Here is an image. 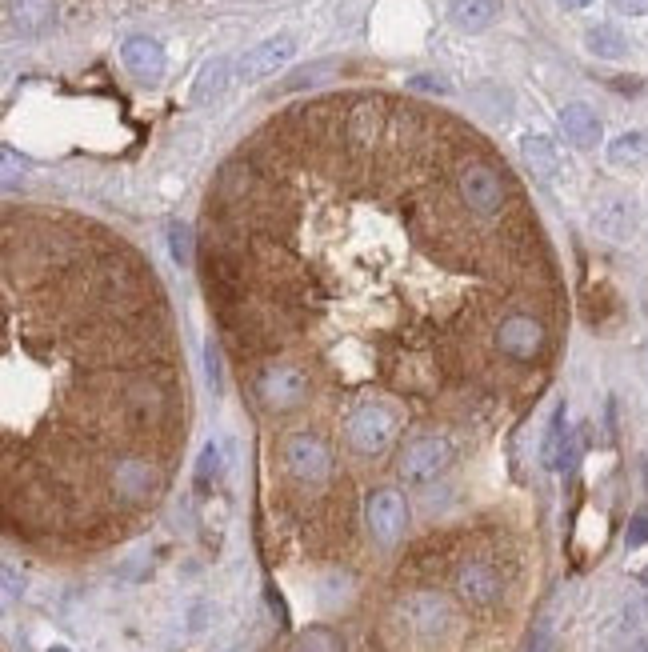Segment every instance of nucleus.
Listing matches in <instances>:
<instances>
[{"mask_svg": "<svg viewBox=\"0 0 648 652\" xmlns=\"http://www.w3.org/2000/svg\"><path fill=\"white\" fill-rule=\"evenodd\" d=\"M452 460V448L444 436H416L400 452V480L404 484H432Z\"/></svg>", "mask_w": 648, "mask_h": 652, "instance_id": "nucleus-5", "label": "nucleus"}, {"mask_svg": "<svg viewBox=\"0 0 648 652\" xmlns=\"http://www.w3.org/2000/svg\"><path fill=\"white\" fill-rule=\"evenodd\" d=\"M364 520H368V532L376 544H396L408 528V504L396 488H376L368 500H364Z\"/></svg>", "mask_w": 648, "mask_h": 652, "instance_id": "nucleus-6", "label": "nucleus"}, {"mask_svg": "<svg viewBox=\"0 0 648 652\" xmlns=\"http://www.w3.org/2000/svg\"><path fill=\"white\" fill-rule=\"evenodd\" d=\"M120 60L140 80H160V72H164V48L152 36H128L120 48Z\"/></svg>", "mask_w": 648, "mask_h": 652, "instance_id": "nucleus-9", "label": "nucleus"}, {"mask_svg": "<svg viewBox=\"0 0 648 652\" xmlns=\"http://www.w3.org/2000/svg\"><path fill=\"white\" fill-rule=\"evenodd\" d=\"M396 432H400V416H396L388 404H380V400H364V404H356V408L344 416V440H348L360 456L384 452V448L396 440Z\"/></svg>", "mask_w": 648, "mask_h": 652, "instance_id": "nucleus-1", "label": "nucleus"}, {"mask_svg": "<svg viewBox=\"0 0 648 652\" xmlns=\"http://www.w3.org/2000/svg\"><path fill=\"white\" fill-rule=\"evenodd\" d=\"M560 444H564V408L552 412V424H548V444H544V464L556 468L560 464Z\"/></svg>", "mask_w": 648, "mask_h": 652, "instance_id": "nucleus-19", "label": "nucleus"}, {"mask_svg": "<svg viewBox=\"0 0 648 652\" xmlns=\"http://www.w3.org/2000/svg\"><path fill=\"white\" fill-rule=\"evenodd\" d=\"M216 476H220V448H216V444H204L200 464H196V492L204 496V492L216 484Z\"/></svg>", "mask_w": 648, "mask_h": 652, "instance_id": "nucleus-17", "label": "nucleus"}, {"mask_svg": "<svg viewBox=\"0 0 648 652\" xmlns=\"http://www.w3.org/2000/svg\"><path fill=\"white\" fill-rule=\"evenodd\" d=\"M304 652H340V640H336L332 632L316 628V632H308V636H304Z\"/></svg>", "mask_w": 648, "mask_h": 652, "instance_id": "nucleus-21", "label": "nucleus"}, {"mask_svg": "<svg viewBox=\"0 0 648 652\" xmlns=\"http://www.w3.org/2000/svg\"><path fill=\"white\" fill-rule=\"evenodd\" d=\"M292 52H296L292 36H268V40H260L256 48H248V52L240 56L236 76H240L244 84H256V80H264V76H276V72L292 60Z\"/></svg>", "mask_w": 648, "mask_h": 652, "instance_id": "nucleus-7", "label": "nucleus"}, {"mask_svg": "<svg viewBox=\"0 0 648 652\" xmlns=\"http://www.w3.org/2000/svg\"><path fill=\"white\" fill-rule=\"evenodd\" d=\"M500 12V0H448V20L460 32H484Z\"/></svg>", "mask_w": 648, "mask_h": 652, "instance_id": "nucleus-12", "label": "nucleus"}, {"mask_svg": "<svg viewBox=\"0 0 648 652\" xmlns=\"http://www.w3.org/2000/svg\"><path fill=\"white\" fill-rule=\"evenodd\" d=\"M644 536H648V520H636V524H632V536H628V540H632V544H640Z\"/></svg>", "mask_w": 648, "mask_h": 652, "instance_id": "nucleus-23", "label": "nucleus"}, {"mask_svg": "<svg viewBox=\"0 0 648 652\" xmlns=\"http://www.w3.org/2000/svg\"><path fill=\"white\" fill-rule=\"evenodd\" d=\"M560 128L576 148H592L600 140V120L588 104H564L560 108Z\"/></svg>", "mask_w": 648, "mask_h": 652, "instance_id": "nucleus-11", "label": "nucleus"}, {"mask_svg": "<svg viewBox=\"0 0 648 652\" xmlns=\"http://www.w3.org/2000/svg\"><path fill=\"white\" fill-rule=\"evenodd\" d=\"M520 148H524V160L532 164L536 176H552V172H556V152H552V140H548V136H532V132H528Z\"/></svg>", "mask_w": 648, "mask_h": 652, "instance_id": "nucleus-14", "label": "nucleus"}, {"mask_svg": "<svg viewBox=\"0 0 648 652\" xmlns=\"http://www.w3.org/2000/svg\"><path fill=\"white\" fill-rule=\"evenodd\" d=\"M168 252H172V260L176 264H192V232H188V224H180V220H172L168 224Z\"/></svg>", "mask_w": 648, "mask_h": 652, "instance_id": "nucleus-18", "label": "nucleus"}, {"mask_svg": "<svg viewBox=\"0 0 648 652\" xmlns=\"http://www.w3.org/2000/svg\"><path fill=\"white\" fill-rule=\"evenodd\" d=\"M204 364H208V384L220 392L224 388V360H220V344L216 340L204 344Z\"/></svg>", "mask_w": 648, "mask_h": 652, "instance_id": "nucleus-20", "label": "nucleus"}, {"mask_svg": "<svg viewBox=\"0 0 648 652\" xmlns=\"http://www.w3.org/2000/svg\"><path fill=\"white\" fill-rule=\"evenodd\" d=\"M308 372L296 368V364H272L264 372H256V396L260 404L276 408V412H288V408H300L308 400Z\"/></svg>", "mask_w": 648, "mask_h": 652, "instance_id": "nucleus-4", "label": "nucleus"}, {"mask_svg": "<svg viewBox=\"0 0 648 652\" xmlns=\"http://www.w3.org/2000/svg\"><path fill=\"white\" fill-rule=\"evenodd\" d=\"M588 48L596 52V56H624V36L616 32V28H608V24H600V28H592L588 32Z\"/></svg>", "mask_w": 648, "mask_h": 652, "instance_id": "nucleus-16", "label": "nucleus"}, {"mask_svg": "<svg viewBox=\"0 0 648 652\" xmlns=\"http://www.w3.org/2000/svg\"><path fill=\"white\" fill-rule=\"evenodd\" d=\"M608 156H612L616 164H636V160L648 156V136H644V132H624V136H616V140L608 144Z\"/></svg>", "mask_w": 648, "mask_h": 652, "instance_id": "nucleus-15", "label": "nucleus"}, {"mask_svg": "<svg viewBox=\"0 0 648 652\" xmlns=\"http://www.w3.org/2000/svg\"><path fill=\"white\" fill-rule=\"evenodd\" d=\"M8 28L20 36H36L56 20V0H8L4 4Z\"/></svg>", "mask_w": 648, "mask_h": 652, "instance_id": "nucleus-10", "label": "nucleus"}, {"mask_svg": "<svg viewBox=\"0 0 648 652\" xmlns=\"http://www.w3.org/2000/svg\"><path fill=\"white\" fill-rule=\"evenodd\" d=\"M612 4H616V12H628V16L648 12V0H612Z\"/></svg>", "mask_w": 648, "mask_h": 652, "instance_id": "nucleus-22", "label": "nucleus"}, {"mask_svg": "<svg viewBox=\"0 0 648 652\" xmlns=\"http://www.w3.org/2000/svg\"><path fill=\"white\" fill-rule=\"evenodd\" d=\"M456 592L472 608H492L500 600V572L488 560H464L456 568Z\"/></svg>", "mask_w": 648, "mask_h": 652, "instance_id": "nucleus-8", "label": "nucleus"}, {"mask_svg": "<svg viewBox=\"0 0 648 652\" xmlns=\"http://www.w3.org/2000/svg\"><path fill=\"white\" fill-rule=\"evenodd\" d=\"M280 460H284V472L296 480V484H324L328 472H332V452L320 436L312 432H292L280 448Z\"/></svg>", "mask_w": 648, "mask_h": 652, "instance_id": "nucleus-3", "label": "nucleus"}, {"mask_svg": "<svg viewBox=\"0 0 648 652\" xmlns=\"http://www.w3.org/2000/svg\"><path fill=\"white\" fill-rule=\"evenodd\" d=\"M564 8H584V4H592V0H560Z\"/></svg>", "mask_w": 648, "mask_h": 652, "instance_id": "nucleus-24", "label": "nucleus"}, {"mask_svg": "<svg viewBox=\"0 0 648 652\" xmlns=\"http://www.w3.org/2000/svg\"><path fill=\"white\" fill-rule=\"evenodd\" d=\"M228 72H232V60H228V56H216V60H208V64L200 68V76H196L192 100H196V104H208V100H216V96L224 92V84H228Z\"/></svg>", "mask_w": 648, "mask_h": 652, "instance_id": "nucleus-13", "label": "nucleus"}, {"mask_svg": "<svg viewBox=\"0 0 648 652\" xmlns=\"http://www.w3.org/2000/svg\"><path fill=\"white\" fill-rule=\"evenodd\" d=\"M492 340H496L500 356H508L516 364H536L548 352V328L532 312H508V316H500L496 328H492Z\"/></svg>", "mask_w": 648, "mask_h": 652, "instance_id": "nucleus-2", "label": "nucleus"}]
</instances>
